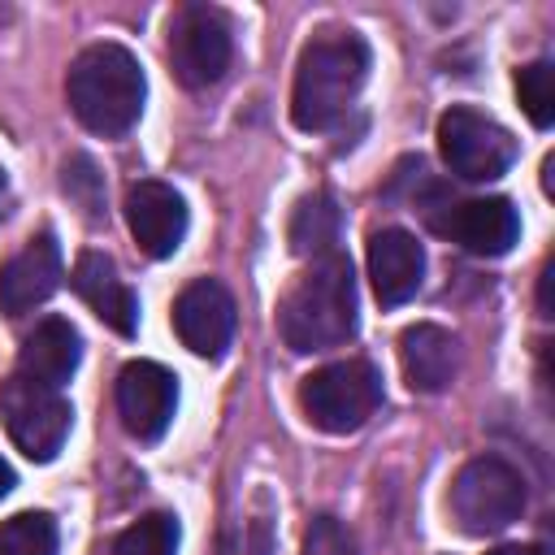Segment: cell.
<instances>
[{"mask_svg":"<svg viewBox=\"0 0 555 555\" xmlns=\"http://www.w3.org/2000/svg\"><path fill=\"white\" fill-rule=\"evenodd\" d=\"M278 334L291 351L312 356L356 334V278L343 251L317 256L278 304Z\"/></svg>","mask_w":555,"mask_h":555,"instance_id":"cell-1","label":"cell"},{"mask_svg":"<svg viewBox=\"0 0 555 555\" xmlns=\"http://www.w3.org/2000/svg\"><path fill=\"white\" fill-rule=\"evenodd\" d=\"M369 78V43L356 30H321L299 52L291 121L308 134L330 130L360 95Z\"/></svg>","mask_w":555,"mask_h":555,"instance_id":"cell-2","label":"cell"},{"mask_svg":"<svg viewBox=\"0 0 555 555\" xmlns=\"http://www.w3.org/2000/svg\"><path fill=\"white\" fill-rule=\"evenodd\" d=\"M65 95H69L74 117L91 134L117 139L143 113V100H147L143 65L121 43H91L74 56V65L65 74Z\"/></svg>","mask_w":555,"mask_h":555,"instance_id":"cell-3","label":"cell"},{"mask_svg":"<svg viewBox=\"0 0 555 555\" xmlns=\"http://www.w3.org/2000/svg\"><path fill=\"white\" fill-rule=\"evenodd\" d=\"M447 507H451L455 525L473 538L503 533L525 512V477L503 455H477L455 473Z\"/></svg>","mask_w":555,"mask_h":555,"instance_id":"cell-4","label":"cell"},{"mask_svg":"<svg viewBox=\"0 0 555 555\" xmlns=\"http://www.w3.org/2000/svg\"><path fill=\"white\" fill-rule=\"evenodd\" d=\"M382 403V373L369 360H334L299 382L304 416L325 434H356Z\"/></svg>","mask_w":555,"mask_h":555,"instance_id":"cell-5","label":"cell"},{"mask_svg":"<svg viewBox=\"0 0 555 555\" xmlns=\"http://www.w3.org/2000/svg\"><path fill=\"white\" fill-rule=\"evenodd\" d=\"M438 152L447 160V169L464 182H494L512 169L516 160V139L507 126H499L494 117L455 104L438 117Z\"/></svg>","mask_w":555,"mask_h":555,"instance_id":"cell-6","label":"cell"},{"mask_svg":"<svg viewBox=\"0 0 555 555\" xmlns=\"http://www.w3.org/2000/svg\"><path fill=\"white\" fill-rule=\"evenodd\" d=\"M69 399L43 382H30L22 373H13L0 386V421L9 429V438L17 442L22 455H30L35 464L56 460V451L65 447L69 434Z\"/></svg>","mask_w":555,"mask_h":555,"instance_id":"cell-7","label":"cell"},{"mask_svg":"<svg viewBox=\"0 0 555 555\" xmlns=\"http://www.w3.org/2000/svg\"><path fill=\"white\" fill-rule=\"evenodd\" d=\"M234 56V39H230V22L208 9V4H186L173 13L169 22V65L178 74L182 87L199 91L225 78Z\"/></svg>","mask_w":555,"mask_h":555,"instance_id":"cell-8","label":"cell"},{"mask_svg":"<svg viewBox=\"0 0 555 555\" xmlns=\"http://www.w3.org/2000/svg\"><path fill=\"white\" fill-rule=\"evenodd\" d=\"M178 412V377L156 360H130L117 373V416L139 442H156Z\"/></svg>","mask_w":555,"mask_h":555,"instance_id":"cell-9","label":"cell"},{"mask_svg":"<svg viewBox=\"0 0 555 555\" xmlns=\"http://www.w3.org/2000/svg\"><path fill=\"white\" fill-rule=\"evenodd\" d=\"M173 330L186 351L204 360H221L234 338V295L217 278H195L173 299Z\"/></svg>","mask_w":555,"mask_h":555,"instance_id":"cell-10","label":"cell"},{"mask_svg":"<svg viewBox=\"0 0 555 555\" xmlns=\"http://www.w3.org/2000/svg\"><path fill=\"white\" fill-rule=\"evenodd\" d=\"M126 225L134 234V243L152 256V260H165L182 247L186 238V204L182 195L160 182V178H139L130 191H126Z\"/></svg>","mask_w":555,"mask_h":555,"instance_id":"cell-11","label":"cell"},{"mask_svg":"<svg viewBox=\"0 0 555 555\" xmlns=\"http://www.w3.org/2000/svg\"><path fill=\"white\" fill-rule=\"evenodd\" d=\"M438 230L473 256H507L512 243L520 238V217H516L512 199L481 195V199L447 204V217L438 221Z\"/></svg>","mask_w":555,"mask_h":555,"instance_id":"cell-12","label":"cell"},{"mask_svg":"<svg viewBox=\"0 0 555 555\" xmlns=\"http://www.w3.org/2000/svg\"><path fill=\"white\" fill-rule=\"evenodd\" d=\"M56 286H61V247H56V234L43 230L26 238V247L0 269V312L22 317L39 308Z\"/></svg>","mask_w":555,"mask_h":555,"instance_id":"cell-13","label":"cell"},{"mask_svg":"<svg viewBox=\"0 0 555 555\" xmlns=\"http://www.w3.org/2000/svg\"><path fill=\"white\" fill-rule=\"evenodd\" d=\"M369 282H373V295L386 308L408 304L421 291V282H425V251H421V243L408 230H399V225L373 230V238H369Z\"/></svg>","mask_w":555,"mask_h":555,"instance_id":"cell-14","label":"cell"},{"mask_svg":"<svg viewBox=\"0 0 555 555\" xmlns=\"http://www.w3.org/2000/svg\"><path fill=\"white\" fill-rule=\"evenodd\" d=\"M69 286L78 291V299L121 338H130L139 330V299L134 291L117 278V264L104 256V251H82L74 260V273H69Z\"/></svg>","mask_w":555,"mask_h":555,"instance_id":"cell-15","label":"cell"},{"mask_svg":"<svg viewBox=\"0 0 555 555\" xmlns=\"http://www.w3.org/2000/svg\"><path fill=\"white\" fill-rule=\"evenodd\" d=\"M399 369H403V382L421 395H438L455 382V369H460V343L451 330L434 325V321H421V325H408L399 334Z\"/></svg>","mask_w":555,"mask_h":555,"instance_id":"cell-16","label":"cell"},{"mask_svg":"<svg viewBox=\"0 0 555 555\" xmlns=\"http://www.w3.org/2000/svg\"><path fill=\"white\" fill-rule=\"evenodd\" d=\"M82 360V338L78 330L65 321V317H43L26 338H22V351H17V373L30 377V382H43L52 390H61L74 369Z\"/></svg>","mask_w":555,"mask_h":555,"instance_id":"cell-17","label":"cell"},{"mask_svg":"<svg viewBox=\"0 0 555 555\" xmlns=\"http://www.w3.org/2000/svg\"><path fill=\"white\" fill-rule=\"evenodd\" d=\"M338 230H343V212H338L334 195L317 191V195H308V199L295 204L291 225H286V238H291V251H295V256L317 260V256L338 251V247H334V243H338Z\"/></svg>","mask_w":555,"mask_h":555,"instance_id":"cell-18","label":"cell"},{"mask_svg":"<svg viewBox=\"0 0 555 555\" xmlns=\"http://www.w3.org/2000/svg\"><path fill=\"white\" fill-rule=\"evenodd\" d=\"M113 555H178V520L169 512L139 516L130 529L117 533Z\"/></svg>","mask_w":555,"mask_h":555,"instance_id":"cell-19","label":"cell"},{"mask_svg":"<svg viewBox=\"0 0 555 555\" xmlns=\"http://www.w3.org/2000/svg\"><path fill=\"white\" fill-rule=\"evenodd\" d=\"M0 555H56V520L48 512H17L0 525Z\"/></svg>","mask_w":555,"mask_h":555,"instance_id":"cell-20","label":"cell"},{"mask_svg":"<svg viewBox=\"0 0 555 555\" xmlns=\"http://www.w3.org/2000/svg\"><path fill=\"white\" fill-rule=\"evenodd\" d=\"M516 95H520V108L525 117L546 130L555 121V65L551 61H529L516 69Z\"/></svg>","mask_w":555,"mask_h":555,"instance_id":"cell-21","label":"cell"},{"mask_svg":"<svg viewBox=\"0 0 555 555\" xmlns=\"http://www.w3.org/2000/svg\"><path fill=\"white\" fill-rule=\"evenodd\" d=\"M61 186H65V195H69L91 221L104 217V178H100V169H95L91 156H69V160L61 165Z\"/></svg>","mask_w":555,"mask_h":555,"instance_id":"cell-22","label":"cell"},{"mask_svg":"<svg viewBox=\"0 0 555 555\" xmlns=\"http://www.w3.org/2000/svg\"><path fill=\"white\" fill-rule=\"evenodd\" d=\"M299 555H356V538L343 529V520L334 516H317L304 529V551Z\"/></svg>","mask_w":555,"mask_h":555,"instance_id":"cell-23","label":"cell"},{"mask_svg":"<svg viewBox=\"0 0 555 555\" xmlns=\"http://www.w3.org/2000/svg\"><path fill=\"white\" fill-rule=\"evenodd\" d=\"M269 546H273L269 520H264V516H251V520H243V525L225 538L221 555H269Z\"/></svg>","mask_w":555,"mask_h":555,"instance_id":"cell-24","label":"cell"},{"mask_svg":"<svg viewBox=\"0 0 555 555\" xmlns=\"http://www.w3.org/2000/svg\"><path fill=\"white\" fill-rule=\"evenodd\" d=\"M538 308H542V317H551V264L538 278Z\"/></svg>","mask_w":555,"mask_h":555,"instance_id":"cell-25","label":"cell"},{"mask_svg":"<svg viewBox=\"0 0 555 555\" xmlns=\"http://www.w3.org/2000/svg\"><path fill=\"white\" fill-rule=\"evenodd\" d=\"M486 555H542V546H494V551H486Z\"/></svg>","mask_w":555,"mask_h":555,"instance_id":"cell-26","label":"cell"},{"mask_svg":"<svg viewBox=\"0 0 555 555\" xmlns=\"http://www.w3.org/2000/svg\"><path fill=\"white\" fill-rule=\"evenodd\" d=\"M9 490H13V468H9L4 460H0V499H4Z\"/></svg>","mask_w":555,"mask_h":555,"instance_id":"cell-27","label":"cell"},{"mask_svg":"<svg viewBox=\"0 0 555 555\" xmlns=\"http://www.w3.org/2000/svg\"><path fill=\"white\" fill-rule=\"evenodd\" d=\"M0 186H4V169H0Z\"/></svg>","mask_w":555,"mask_h":555,"instance_id":"cell-28","label":"cell"}]
</instances>
